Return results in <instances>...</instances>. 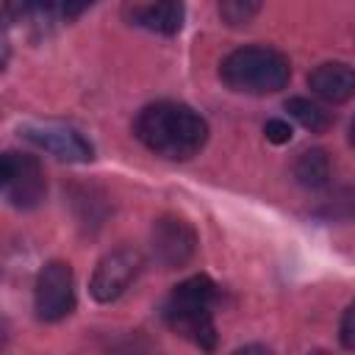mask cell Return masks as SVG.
<instances>
[{
    "label": "cell",
    "instance_id": "6da1fadb",
    "mask_svg": "<svg viewBox=\"0 0 355 355\" xmlns=\"http://www.w3.org/2000/svg\"><path fill=\"white\" fill-rule=\"evenodd\" d=\"M136 139L166 161H189L208 141V122L200 111L178 100L144 105L133 119Z\"/></svg>",
    "mask_w": 355,
    "mask_h": 355
},
{
    "label": "cell",
    "instance_id": "7a4b0ae2",
    "mask_svg": "<svg viewBox=\"0 0 355 355\" xmlns=\"http://www.w3.org/2000/svg\"><path fill=\"white\" fill-rule=\"evenodd\" d=\"M216 300H219V286L208 275L186 277L161 302V319L172 333L211 352L216 349V324H214Z\"/></svg>",
    "mask_w": 355,
    "mask_h": 355
},
{
    "label": "cell",
    "instance_id": "3957f363",
    "mask_svg": "<svg viewBox=\"0 0 355 355\" xmlns=\"http://www.w3.org/2000/svg\"><path fill=\"white\" fill-rule=\"evenodd\" d=\"M291 78L288 58L269 44H247L227 53L219 64V80L236 94H275Z\"/></svg>",
    "mask_w": 355,
    "mask_h": 355
},
{
    "label": "cell",
    "instance_id": "277c9868",
    "mask_svg": "<svg viewBox=\"0 0 355 355\" xmlns=\"http://www.w3.org/2000/svg\"><path fill=\"white\" fill-rule=\"evenodd\" d=\"M47 194L44 166L31 153H3V197L17 211H33Z\"/></svg>",
    "mask_w": 355,
    "mask_h": 355
},
{
    "label": "cell",
    "instance_id": "5b68a950",
    "mask_svg": "<svg viewBox=\"0 0 355 355\" xmlns=\"http://www.w3.org/2000/svg\"><path fill=\"white\" fill-rule=\"evenodd\" d=\"M33 311L39 322H61L75 311V275L67 261H47L33 283Z\"/></svg>",
    "mask_w": 355,
    "mask_h": 355
},
{
    "label": "cell",
    "instance_id": "8992f818",
    "mask_svg": "<svg viewBox=\"0 0 355 355\" xmlns=\"http://www.w3.org/2000/svg\"><path fill=\"white\" fill-rule=\"evenodd\" d=\"M19 133L39 150L67 164H89L94 158V144L67 122H25Z\"/></svg>",
    "mask_w": 355,
    "mask_h": 355
},
{
    "label": "cell",
    "instance_id": "52a82bcc",
    "mask_svg": "<svg viewBox=\"0 0 355 355\" xmlns=\"http://www.w3.org/2000/svg\"><path fill=\"white\" fill-rule=\"evenodd\" d=\"M139 272H141V252L133 247H116L97 261L89 280V291L97 302H114L128 291V286L136 280Z\"/></svg>",
    "mask_w": 355,
    "mask_h": 355
},
{
    "label": "cell",
    "instance_id": "ba28073f",
    "mask_svg": "<svg viewBox=\"0 0 355 355\" xmlns=\"http://www.w3.org/2000/svg\"><path fill=\"white\" fill-rule=\"evenodd\" d=\"M150 250H153V258L164 269H180L197 252V233L183 216L164 214V216H158L153 222Z\"/></svg>",
    "mask_w": 355,
    "mask_h": 355
},
{
    "label": "cell",
    "instance_id": "9c48e42d",
    "mask_svg": "<svg viewBox=\"0 0 355 355\" xmlns=\"http://www.w3.org/2000/svg\"><path fill=\"white\" fill-rule=\"evenodd\" d=\"M311 92L330 105H341L355 97V69L344 61H324L308 75Z\"/></svg>",
    "mask_w": 355,
    "mask_h": 355
},
{
    "label": "cell",
    "instance_id": "30bf717a",
    "mask_svg": "<svg viewBox=\"0 0 355 355\" xmlns=\"http://www.w3.org/2000/svg\"><path fill=\"white\" fill-rule=\"evenodd\" d=\"M130 22L158 36H175L186 22V0H153L133 8Z\"/></svg>",
    "mask_w": 355,
    "mask_h": 355
},
{
    "label": "cell",
    "instance_id": "8fae6325",
    "mask_svg": "<svg viewBox=\"0 0 355 355\" xmlns=\"http://www.w3.org/2000/svg\"><path fill=\"white\" fill-rule=\"evenodd\" d=\"M291 175L294 180L302 186V189H324L330 183V175H333V164H330V155L327 150L322 147H311V150H302L291 166Z\"/></svg>",
    "mask_w": 355,
    "mask_h": 355
},
{
    "label": "cell",
    "instance_id": "7c38bea8",
    "mask_svg": "<svg viewBox=\"0 0 355 355\" xmlns=\"http://www.w3.org/2000/svg\"><path fill=\"white\" fill-rule=\"evenodd\" d=\"M286 111H288L291 119H297L311 133H324L333 125L330 111H324L319 103H313L308 97H291V100H286Z\"/></svg>",
    "mask_w": 355,
    "mask_h": 355
},
{
    "label": "cell",
    "instance_id": "4fadbf2b",
    "mask_svg": "<svg viewBox=\"0 0 355 355\" xmlns=\"http://www.w3.org/2000/svg\"><path fill=\"white\" fill-rule=\"evenodd\" d=\"M216 8H219V17L225 25L244 28L261 14L263 0H216Z\"/></svg>",
    "mask_w": 355,
    "mask_h": 355
},
{
    "label": "cell",
    "instance_id": "5bb4252c",
    "mask_svg": "<svg viewBox=\"0 0 355 355\" xmlns=\"http://www.w3.org/2000/svg\"><path fill=\"white\" fill-rule=\"evenodd\" d=\"M319 216L324 219H352L355 216V189H338L333 191V197L324 200V205L319 208Z\"/></svg>",
    "mask_w": 355,
    "mask_h": 355
},
{
    "label": "cell",
    "instance_id": "9a60e30c",
    "mask_svg": "<svg viewBox=\"0 0 355 355\" xmlns=\"http://www.w3.org/2000/svg\"><path fill=\"white\" fill-rule=\"evenodd\" d=\"M55 0H6V17L8 19H42L53 11Z\"/></svg>",
    "mask_w": 355,
    "mask_h": 355
},
{
    "label": "cell",
    "instance_id": "2e32d148",
    "mask_svg": "<svg viewBox=\"0 0 355 355\" xmlns=\"http://www.w3.org/2000/svg\"><path fill=\"white\" fill-rule=\"evenodd\" d=\"M338 338L347 349H355V302L347 305L344 316H341V324H338Z\"/></svg>",
    "mask_w": 355,
    "mask_h": 355
},
{
    "label": "cell",
    "instance_id": "e0dca14e",
    "mask_svg": "<svg viewBox=\"0 0 355 355\" xmlns=\"http://www.w3.org/2000/svg\"><path fill=\"white\" fill-rule=\"evenodd\" d=\"M263 133H266V139H269L272 144H286V141H291V125H288L286 119H277V116L263 125Z\"/></svg>",
    "mask_w": 355,
    "mask_h": 355
},
{
    "label": "cell",
    "instance_id": "ac0fdd59",
    "mask_svg": "<svg viewBox=\"0 0 355 355\" xmlns=\"http://www.w3.org/2000/svg\"><path fill=\"white\" fill-rule=\"evenodd\" d=\"M94 3H97V0H61V14H64L67 22H72V19H78L83 11H89Z\"/></svg>",
    "mask_w": 355,
    "mask_h": 355
},
{
    "label": "cell",
    "instance_id": "d6986e66",
    "mask_svg": "<svg viewBox=\"0 0 355 355\" xmlns=\"http://www.w3.org/2000/svg\"><path fill=\"white\" fill-rule=\"evenodd\" d=\"M349 144L355 147V116H352V122H349Z\"/></svg>",
    "mask_w": 355,
    "mask_h": 355
}]
</instances>
